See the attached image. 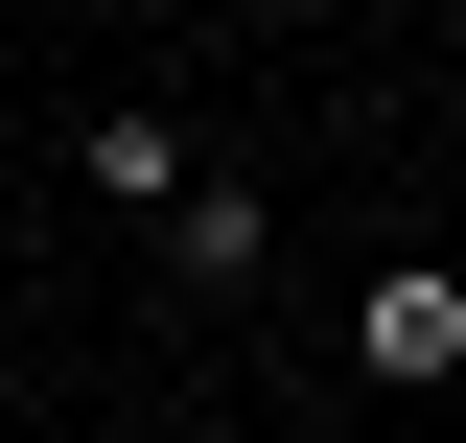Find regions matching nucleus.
Returning <instances> with one entry per match:
<instances>
[{"instance_id":"nucleus-2","label":"nucleus","mask_w":466,"mask_h":443,"mask_svg":"<svg viewBox=\"0 0 466 443\" xmlns=\"http://www.w3.org/2000/svg\"><path fill=\"white\" fill-rule=\"evenodd\" d=\"M70 164H94V187H116V211H187V187H210V164H187V117H164V94H116V117H94V140H70Z\"/></svg>"},{"instance_id":"nucleus-3","label":"nucleus","mask_w":466,"mask_h":443,"mask_svg":"<svg viewBox=\"0 0 466 443\" xmlns=\"http://www.w3.org/2000/svg\"><path fill=\"white\" fill-rule=\"evenodd\" d=\"M257 233H280L257 187H187V211H164V257H187V280H257Z\"/></svg>"},{"instance_id":"nucleus-1","label":"nucleus","mask_w":466,"mask_h":443,"mask_svg":"<svg viewBox=\"0 0 466 443\" xmlns=\"http://www.w3.org/2000/svg\"><path fill=\"white\" fill-rule=\"evenodd\" d=\"M350 374H466V257H397V280H373V304H350Z\"/></svg>"}]
</instances>
